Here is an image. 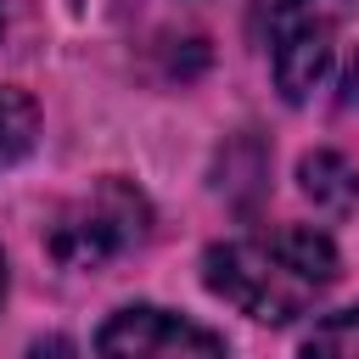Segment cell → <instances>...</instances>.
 I'll return each instance as SVG.
<instances>
[{"label":"cell","mask_w":359,"mask_h":359,"mask_svg":"<svg viewBox=\"0 0 359 359\" xmlns=\"http://www.w3.org/2000/svg\"><path fill=\"white\" fill-rule=\"evenodd\" d=\"M202 280H208L213 297H224L247 320L286 325V320L309 314L331 292V280H337V247L314 224H280L269 236H241V241L208 247Z\"/></svg>","instance_id":"obj_1"},{"label":"cell","mask_w":359,"mask_h":359,"mask_svg":"<svg viewBox=\"0 0 359 359\" xmlns=\"http://www.w3.org/2000/svg\"><path fill=\"white\" fill-rule=\"evenodd\" d=\"M146 236H151V202H146V191H135L129 180L112 174V180H101L95 191L73 196L56 213L45 247H50V258L62 269H101V264L123 258L129 247H140Z\"/></svg>","instance_id":"obj_2"},{"label":"cell","mask_w":359,"mask_h":359,"mask_svg":"<svg viewBox=\"0 0 359 359\" xmlns=\"http://www.w3.org/2000/svg\"><path fill=\"white\" fill-rule=\"evenodd\" d=\"M342 0H269V62L286 101H309L331 67Z\"/></svg>","instance_id":"obj_3"},{"label":"cell","mask_w":359,"mask_h":359,"mask_svg":"<svg viewBox=\"0 0 359 359\" xmlns=\"http://www.w3.org/2000/svg\"><path fill=\"white\" fill-rule=\"evenodd\" d=\"M95 348L112 353V359H151V353H208L213 359V353H224V337L202 331V325H191V320H180L157 303H135V309H118L101 325Z\"/></svg>","instance_id":"obj_4"},{"label":"cell","mask_w":359,"mask_h":359,"mask_svg":"<svg viewBox=\"0 0 359 359\" xmlns=\"http://www.w3.org/2000/svg\"><path fill=\"white\" fill-rule=\"evenodd\" d=\"M297 180H303V196L325 213H348L359 208V168L342 157V151H309L297 163Z\"/></svg>","instance_id":"obj_5"},{"label":"cell","mask_w":359,"mask_h":359,"mask_svg":"<svg viewBox=\"0 0 359 359\" xmlns=\"http://www.w3.org/2000/svg\"><path fill=\"white\" fill-rule=\"evenodd\" d=\"M34 135H39V107L22 90L0 84V168L22 163L34 151Z\"/></svg>","instance_id":"obj_6"},{"label":"cell","mask_w":359,"mask_h":359,"mask_svg":"<svg viewBox=\"0 0 359 359\" xmlns=\"http://www.w3.org/2000/svg\"><path fill=\"white\" fill-rule=\"evenodd\" d=\"M303 353H337V359H359V303L320 320L309 337H303Z\"/></svg>","instance_id":"obj_7"},{"label":"cell","mask_w":359,"mask_h":359,"mask_svg":"<svg viewBox=\"0 0 359 359\" xmlns=\"http://www.w3.org/2000/svg\"><path fill=\"white\" fill-rule=\"evenodd\" d=\"M0 297H6V258H0Z\"/></svg>","instance_id":"obj_8"}]
</instances>
